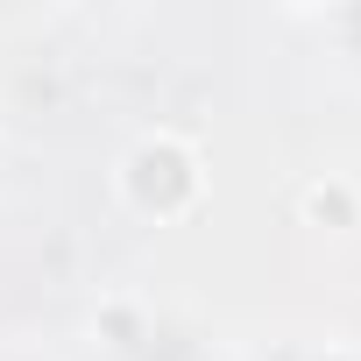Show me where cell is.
Listing matches in <instances>:
<instances>
[{
  "label": "cell",
  "mask_w": 361,
  "mask_h": 361,
  "mask_svg": "<svg viewBox=\"0 0 361 361\" xmlns=\"http://www.w3.org/2000/svg\"><path fill=\"white\" fill-rule=\"evenodd\" d=\"M114 192L135 220L149 227H170V220H192L206 206V156L192 135H177V128H149L128 142L121 170H114Z\"/></svg>",
  "instance_id": "1"
},
{
  "label": "cell",
  "mask_w": 361,
  "mask_h": 361,
  "mask_svg": "<svg viewBox=\"0 0 361 361\" xmlns=\"http://www.w3.org/2000/svg\"><path fill=\"white\" fill-rule=\"evenodd\" d=\"M298 220L319 227V234H354V227H361V185L340 177V170L312 177V185L298 192Z\"/></svg>",
  "instance_id": "2"
},
{
  "label": "cell",
  "mask_w": 361,
  "mask_h": 361,
  "mask_svg": "<svg viewBox=\"0 0 361 361\" xmlns=\"http://www.w3.org/2000/svg\"><path fill=\"white\" fill-rule=\"evenodd\" d=\"M92 340H99L106 354H135V347L149 340V312H142V298H128V290L99 298V305H92Z\"/></svg>",
  "instance_id": "3"
},
{
  "label": "cell",
  "mask_w": 361,
  "mask_h": 361,
  "mask_svg": "<svg viewBox=\"0 0 361 361\" xmlns=\"http://www.w3.org/2000/svg\"><path fill=\"white\" fill-rule=\"evenodd\" d=\"M312 361H361L354 347H326V354H312Z\"/></svg>",
  "instance_id": "4"
}]
</instances>
